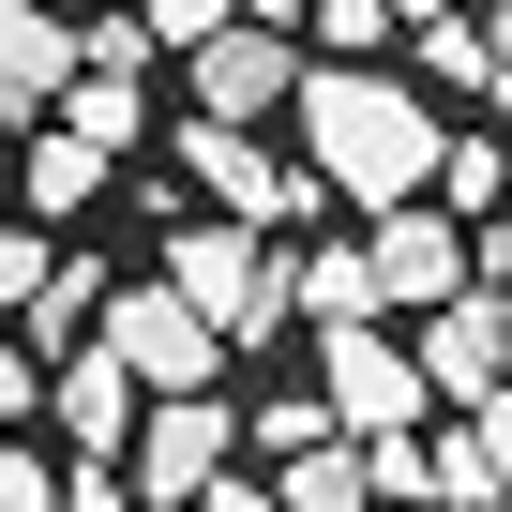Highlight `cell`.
Listing matches in <instances>:
<instances>
[{
    "label": "cell",
    "instance_id": "24",
    "mask_svg": "<svg viewBox=\"0 0 512 512\" xmlns=\"http://www.w3.org/2000/svg\"><path fill=\"white\" fill-rule=\"evenodd\" d=\"M0 512H61V467H46L31 437H0Z\"/></svg>",
    "mask_w": 512,
    "mask_h": 512
},
{
    "label": "cell",
    "instance_id": "16",
    "mask_svg": "<svg viewBox=\"0 0 512 512\" xmlns=\"http://www.w3.org/2000/svg\"><path fill=\"white\" fill-rule=\"evenodd\" d=\"M497 196H512V136H452V151H437V211H452V226H482Z\"/></svg>",
    "mask_w": 512,
    "mask_h": 512
},
{
    "label": "cell",
    "instance_id": "4",
    "mask_svg": "<svg viewBox=\"0 0 512 512\" xmlns=\"http://www.w3.org/2000/svg\"><path fill=\"white\" fill-rule=\"evenodd\" d=\"M181 166H196V196L241 211V226H302V211L332 196L317 166H272V136H256V121H196V106H181Z\"/></svg>",
    "mask_w": 512,
    "mask_h": 512
},
{
    "label": "cell",
    "instance_id": "23",
    "mask_svg": "<svg viewBox=\"0 0 512 512\" xmlns=\"http://www.w3.org/2000/svg\"><path fill=\"white\" fill-rule=\"evenodd\" d=\"M61 512H136V482H121V452H61Z\"/></svg>",
    "mask_w": 512,
    "mask_h": 512
},
{
    "label": "cell",
    "instance_id": "29",
    "mask_svg": "<svg viewBox=\"0 0 512 512\" xmlns=\"http://www.w3.org/2000/svg\"><path fill=\"white\" fill-rule=\"evenodd\" d=\"M482 31H497V76L482 91H497V136H512V16H482Z\"/></svg>",
    "mask_w": 512,
    "mask_h": 512
},
{
    "label": "cell",
    "instance_id": "7",
    "mask_svg": "<svg viewBox=\"0 0 512 512\" xmlns=\"http://www.w3.org/2000/svg\"><path fill=\"white\" fill-rule=\"evenodd\" d=\"M302 31H256V16H226L211 46H181V91H196V121H272V106H302Z\"/></svg>",
    "mask_w": 512,
    "mask_h": 512
},
{
    "label": "cell",
    "instance_id": "31",
    "mask_svg": "<svg viewBox=\"0 0 512 512\" xmlns=\"http://www.w3.org/2000/svg\"><path fill=\"white\" fill-rule=\"evenodd\" d=\"M46 16H61V0H46Z\"/></svg>",
    "mask_w": 512,
    "mask_h": 512
},
{
    "label": "cell",
    "instance_id": "15",
    "mask_svg": "<svg viewBox=\"0 0 512 512\" xmlns=\"http://www.w3.org/2000/svg\"><path fill=\"white\" fill-rule=\"evenodd\" d=\"M61 121H76V136H91V151L121 166V151L151 136V91H136V76H91V61H76V91H61Z\"/></svg>",
    "mask_w": 512,
    "mask_h": 512
},
{
    "label": "cell",
    "instance_id": "17",
    "mask_svg": "<svg viewBox=\"0 0 512 512\" xmlns=\"http://www.w3.org/2000/svg\"><path fill=\"white\" fill-rule=\"evenodd\" d=\"M91 317H106V272H91V256H61V272H46V302H31V347L61 362V347H91Z\"/></svg>",
    "mask_w": 512,
    "mask_h": 512
},
{
    "label": "cell",
    "instance_id": "1",
    "mask_svg": "<svg viewBox=\"0 0 512 512\" xmlns=\"http://www.w3.org/2000/svg\"><path fill=\"white\" fill-rule=\"evenodd\" d=\"M302 166L347 196V211H392V196H437V151H452V121L407 91V76H377V61H317L302 76Z\"/></svg>",
    "mask_w": 512,
    "mask_h": 512
},
{
    "label": "cell",
    "instance_id": "19",
    "mask_svg": "<svg viewBox=\"0 0 512 512\" xmlns=\"http://www.w3.org/2000/svg\"><path fill=\"white\" fill-rule=\"evenodd\" d=\"M241 437H256V452H317V437H347V422H332V392H256Z\"/></svg>",
    "mask_w": 512,
    "mask_h": 512
},
{
    "label": "cell",
    "instance_id": "3",
    "mask_svg": "<svg viewBox=\"0 0 512 512\" xmlns=\"http://www.w3.org/2000/svg\"><path fill=\"white\" fill-rule=\"evenodd\" d=\"M226 452H241V422H226V392H151V422H136V452H121V482H136V512H196V497L226 482Z\"/></svg>",
    "mask_w": 512,
    "mask_h": 512
},
{
    "label": "cell",
    "instance_id": "28",
    "mask_svg": "<svg viewBox=\"0 0 512 512\" xmlns=\"http://www.w3.org/2000/svg\"><path fill=\"white\" fill-rule=\"evenodd\" d=\"M196 512H287V497H272V482H211Z\"/></svg>",
    "mask_w": 512,
    "mask_h": 512
},
{
    "label": "cell",
    "instance_id": "27",
    "mask_svg": "<svg viewBox=\"0 0 512 512\" xmlns=\"http://www.w3.org/2000/svg\"><path fill=\"white\" fill-rule=\"evenodd\" d=\"M467 437H482V467H497V497H512V392H482V407H467Z\"/></svg>",
    "mask_w": 512,
    "mask_h": 512
},
{
    "label": "cell",
    "instance_id": "9",
    "mask_svg": "<svg viewBox=\"0 0 512 512\" xmlns=\"http://www.w3.org/2000/svg\"><path fill=\"white\" fill-rule=\"evenodd\" d=\"M422 392H452V407L512 392V302H497V287H452V302L422 317Z\"/></svg>",
    "mask_w": 512,
    "mask_h": 512
},
{
    "label": "cell",
    "instance_id": "21",
    "mask_svg": "<svg viewBox=\"0 0 512 512\" xmlns=\"http://www.w3.org/2000/svg\"><path fill=\"white\" fill-rule=\"evenodd\" d=\"M46 272H61V241L16 211V226H0V317H16V302H46Z\"/></svg>",
    "mask_w": 512,
    "mask_h": 512
},
{
    "label": "cell",
    "instance_id": "20",
    "mask_svg": "<svg viewBox=\"0 0 512 512\" xmlns=\"http://www.w3.org/2000/svg\"><path fill=\"white\" fill-rule=\"evenodd\" d=\"M302 31H317L332 61H377V46H392V0H302Z\"/></svg>",
    "mask_w": 512,
    "mask_h": 512
},
{
    "label": "cell",
    "instance_id": "25",
    "mask_svg": "<svg viewBox=\"0 0 512 512\" xmlns=\"http://www.w3.org/2000/svg\"><path fill=\"white\" fill-rule=\"evenodd\" d=\"M226 16H241V0H151V46H211Z\"/></svg>",
    "mask_w": 512,
    "mask_h": 512
},
{
    "label": "cell",
    "instance_id": "8",
    "mask_svg": "<svg viewBox=\"0 0 512 512\" xmlns=\"http://www.w3.org/2000/svg\"><path fill=\"white\" fill-rule=\"evenodd\" d=\"M317 392H332L347 437H407L422 422V347H392L377 317H347V332H317Z\"/></svg>",
    "mask_w": 512,
    "mask_h": 512
},
{
    "label": "cell",
    "instance_id": "30",
    "mask_svg": "<svg viewBox=\"0 0 512 512\" xmlns=\"http://www.w3.org/2000/svg\"><path fill=\"white\" fill-rule=\"evenodd\" d=\"M422 16H452V0H392V31H422Z\"/></svg>",
    "mask_w": 512,
    "mask_h": 512
},
{
    "label": "cell",
    "instance_id": "14",
    "mask_svg": "<svg viewBox=\"0 0 512 512\" xmlns=\"http://www.w3.org/2000/svg\"><path fill=\"white\" fill-rule=\"evenodd\" d=\"M91 196H106V151H91L76 121H31V211L61 226V211H91Z\"/></svg>",
    "mask_w": 512,
    "mask_h": 512
},
{
    "label": "cell",
    "instance_id": "5",
    "mask_svg": "<svg viewBox=\"0 0 512 512\" xmlns=\"http://www.w3.org/2000/svg\"><path fill=\"white\" fill-rule=\"evenodd\" d=\"M91 347H121V362H136V392H211V377H226V332H211L181 287H106Z\"/></svg>",
    "mask_w": 512,
    "mask_h": 512
},
{
    "label": "cell",
    "instance_id": "6",
    "mask_svg": "<svg viewBox=\"0 0 512 512\" xmlns=\"http://www.w3.org/2000/svg\"><path fill=\"white\" fill-rule=\"evenodd\" d=\"M362 256H377V302H392V317H437L452 287H482V256H467V226H452L437 196L362 211Z\"/></svg>",
    "mask_w": 512,
    "mask_h": 512
},
{
    "label": "cell",
    "instance_id": "12",
    "mask_svg": "<svg viewBox=\"0 0 512 512\" xmlns=\"http://www.w3.org/2000/svg\"><path fill=\"white\" fill-rule=\"evenodd\" d=\"M287 302H302L317 332L377 317V256H362V226H347V241H317V256H287Z\"/></svg>",
    "mask_w": 512,
    "mask_h": 512
},
{
    "label": "cell",
    "instance_id": "2",
    "mask_svg": "<svg viewBox=\"0 0 512 512\" xmlns=\"http://www.w3.org/2000/svg\"><path fill=\"white\" fill-rule=\"evenodd\" d=\"M166 287L226 332V347H272L302 302H287V241L272 226H241V211H196V226H166Z\"/></svg>",
    "mask_w": 512,
    "mask_h": 512
},
{
    "label": "cell",
    "instance_id": "13",
    "mask_svg": "<svg viewBox=\"0 0 512 512\" xmlns=\"http://www.w3.org/2000/svg\"><path fill=\"white\" fill-rule=\"evenodd\" d=\"M272 497H287V512H377V437H317V452H287Z\"/></svg>",
    "mask_w": 512,
    "mask_h": 512
},
{
    "label": "cell",
    "instance_id": "22",
    "mask_svg": "<svg viewBox=\"0 0 512 512\" xmlns=\"http://www.w3.org/2000/svg\"><path fill=\"white\" fill-rule=\"evenodd\" d=\"M76 46H91V76H151V61H166V46H151V16H91Z\"/></svg>",
    "mask_w": 512,
    "mask_h": 512
},
{
    "label": "cell",
    "instance_id": "18",
    "mask_svg": "<svg viewBox=\"0 0 512 512\" xmlns=\"http://www.w3.org/2000/svg\"><path fill=\"white\" fill-rule=\"evenodd\" d=\"M482 76H497V31L482 16H422V76L407 91H482Z\"/></svg>",
    "mask_w": 512,
    "mask_h": 512
},
{
    "label": "cell",
    "instance_id": "26",
    "mask_svg": "<svg viewBox=\"0 0 512 512\" xmlns=\"http://www.w3.org/2000/svg\"><path fill=\"white\" fill-rule=\"evenodd\" d=\"M31 407H46V347H0V437H16Z\"/></svg>",
    "mask_w": 512,
    "mask_h": 512
},
{
    "label": "cell",
    "instance_id": "10",
    "mask_svg": "<svg viewBox=\"0 0 512 512\" xmlns=\"http://www.w3.org/2000/svg\"><path fill=\"white\" fill-rule=\"evenodd\" d=\"M46 422H61L76 452H136V362H121V347H61V362H46Z\"/></svg>",
    "mask_w": 512,
    "mask_h": 512
},
{
    "label": "cell",
    "instance_id": "11",
    "mask_svg": "<svg viewBox=\"0 0 512 512\" xmlns=\"http://www.w3.org/2000/svg\"><path fill=\"white\" fill-rule=\"evenodd\" d=\"M76 61H91V46L46 16V0H0V121H16V136H31L61 91H76Z\"/></svg>",
    "mask_w": 512,
    "mask_h": 512
}]
</instances>
